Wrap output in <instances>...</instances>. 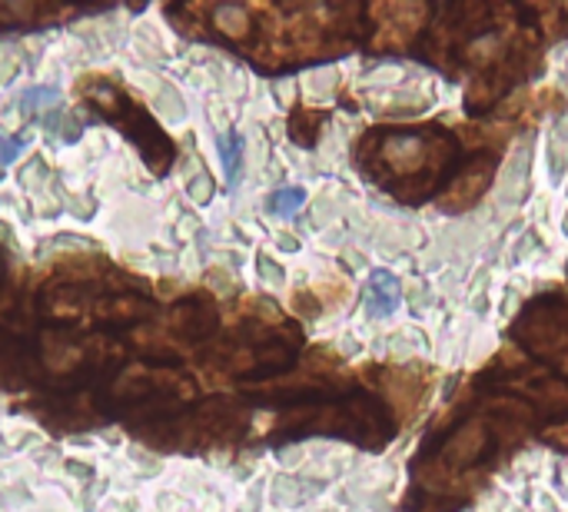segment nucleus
<instances>
[{
    "label": "nucleus",
    "instance_id": "nucleus-1",
    "mask_svg": "<svg viewBox=\"0 0 568 512\" xmlns=\"http://www.w3.org/2000/svg\"><path fill=\"white\" fill-rule=\"evenodd\" d=\"M356 164L402 203H422L449 184L462 164L459 140L442 127L369 130L356 147Z\"/></svg>",
    "mask_w": 568,
    "mask_h": 512
},
{
    "label": "nucleus",
    "instance_id": "nucleus-2",
    "mask_svg": "<svg viewBox=\"0 0 568 512\" xmlns=\"http://www.w3.org/2000/svg\"><path fill=\"white\" fill-rule=\"evenodd\" d=\"M84 101H91L101 114H107L114 124L124 127V134L144 150L147 164L157 170V174H167L170 170V160H173V144L164 137V130L144 114L140 104H134L130 97H124L117 87H111L107 81L101 77H87L84 84Z\"/></svg>",
    "mask_w": 568,
    "mask_h": 512
},
{
    "label": "nucleus",
    "instance_id": "nucleus-3",
    "mask_svg": "<svg viewBox=\"0 0 568 512\" xmlns=\"http://www.w3.org/2000/svg\"><path fill=\"white\" fill-rule=\"evenodd\" d=\"M77 8H51V4H8L0 8V31H41L61 21L81 18Z\"/></svg>",
    "mask_w": 568,
    "mask_h": 512
},
{
    "label": "nucleus",
    "instance_id": "nucleus-4",
    "mask_svg": "<svg viewBox=\"0 0 568 512\" xmlns=\"http://www.w3.org/2000/svg\"><path fill=\"white\" fill-rule=\"evenodd\" d=\"M369 290H372V300H369V313L372 316H392L399 310V300H402V286L392 273L379 270L372 273L369 280Z\"/></svg>",
    "mask_w": 568,
    "mask_h": 512
},
{
    "label": "nucleus",
    "instance_id": "nucleus-5",
    "mask_svg": "<svg viewBox=\"0 0 568 512\" xmlns=\"http://www.w3.org/2000/svg\"><path fill=\"white\" fill-rule=\"evenodd\" d=\"M220 157H223V170H227V180L233 184L236 174H240V157H243V137L240 134H230L220 140Z\"/></svg>",
    "mask_w": 568,
    "mask_h": 512
},
{
    "label": "nucleus",
    "instance_id": "nucleus-6",
    "mask_svg": "<svg viewBox=\"0 0 568 512\" xmlns=\"http://www.w3.org/2000/svg\"><path fill=\"white\" fill-rule=\"evenodd\" d=\"M303 203H306V194H303L299 187H286V190H276V194L270 197V207H273L276 213H283V217L296 213Z\"/></svg>",
    "mask_w": 568,
    "mask_h": 512
},
{
    "label": "nucleus",
    "instance_id": "nucleus-7",
    "mask_svg": "<svg viewBox=\"0 0 568 512\" xmlns=\"http://www.w3.org/2000/svg\"><path fill=\"white\" fill-rule=\"evenodd\" d=\"M21 150H24V140H8L0 134V164H11Z\"/></svg>",
    "mask_w": 568,
    "mask_h": 512
}]
</instances>
